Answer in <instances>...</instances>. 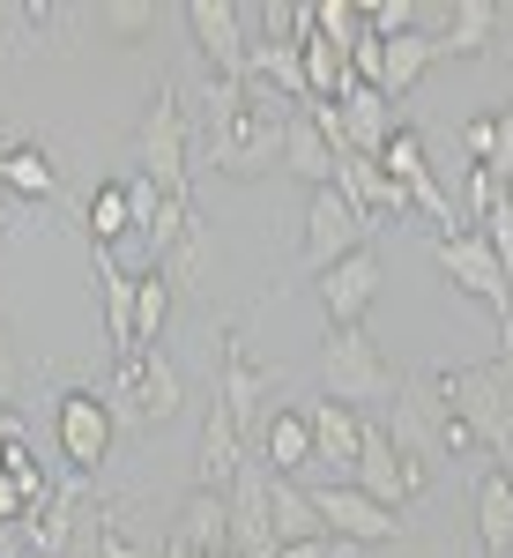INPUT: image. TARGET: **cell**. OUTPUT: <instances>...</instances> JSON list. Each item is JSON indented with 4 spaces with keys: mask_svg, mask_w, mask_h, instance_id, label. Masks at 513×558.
<instances>
[{
    "mask_svg": "<svg viewBox=\"0 0 513 558\" xmlns=\"http://www.w3.org/2000/svg\"><path fill=\"white\" fill-rule=\"evenodd\" d=\"M431 395L476 432L484 454H499V462L513 454V350L484 357V365H447V373L431 380Z\"/></svg>",
    "mask_w": 513,
    "mask_h": 558,
    "instance_id": "cell-1",
    "label": "cell"
},
{
    "mask_svg": "<svg viewBox=\"0 0 513 558\" xmlns=\"http://www.w3.org/2000/svg\"><path fill=\"white\" fill-rule=\"evenodd\" d=\"M298 105H283L268 83L246 75V112L209 128V165L231 179H254V172H283V128H291Z\"/></svg>",
    "mask_w": 513,
    "mask_h": 558,
    "instance_id": "cell-2",
    "label": "cell"
},
{
    "mask_svg": "<svg viewBox=\"0 0 513 558\" xmlns=\"http://www.w3.org/2000/svg\"><path fill=\"white\" fill-rule=\"evenodd\" d=\"M320 387H328V402H350L365 417V410H380V402L402 395V373L387 365V350L365 328H328V343H320Z\"/></svg>",
    "mask_w": 513,
    "mask_h": 558,
    "instance_id": "cell-3",
    "label": "cell"
},
{
    "mask_svg": "<svg viewBox=\"0 0 513 558\" xmlns=\"http://www.w3.org/2000/svg\"><path fill=\"white\" fill-rule=\"evenodd\" d=\"M431 254H439V268H447V276H454V291H469L476 305H491L499 336L513 343V268L491 254V239H484V231H447Z\"/></svg>",
    "mask_w": 513,
    "mask_h": 558,
    "instance_id": "cell-4",
    "label": "cell"
},
{
    "mask_svg": "<svg viewBox=\"0 0 513 558\" xmlns=\"http://www.w3.org/2000/svg\"><path fill=\"white\" fill-rule=\"evenodd\" d=\"M186 105H179V89L157 83L149 89V112H142V128H134V165L142 179H157V194H186Z\"/></svg>",
    "mask_w": 513,
    "mask_h": 558,
    "instance_id": "cell-5",
    "label": "cell"
},
{
    "mask_svg": "<svg viewBox=\"0 0 513 558\" xmlns=\"http://www.w3.org/2000/svg\"><path fill=\"white\" fill-rule=\"evenodd\" d=\"M112 417L127 425H171L179 417V365L164 350H120V373H112Z\"/></svg>",
    "mask_w": 513,
    "mask_h": 558,
    "instance_id": "cell-6",
    "label": "cell"
},
{
    "mask_svg": "<svg viewBox=\"0 0 513 558\" xmlns=\"http://www.w3.org/2000/svg\"><path fill=\"white\" fill-rule=\"evenodd\" d=\"M372 231H380V223L357 209L342 186H320V194L305 202V268L328 276L335 260H350L357 246H372Z\"/></svg>",
    "mask_w": 513,
    "mask_h": 558,
    "instance_id": "cell-7",
    "label": "cell"
},
{
    "mask_svg": "<svg viewBox=\"0 0 513 558\" xmlns=\"http://www.w3.org/2000/svg\"><path fill=\"white\" fill-rule=\"evenodd\" d=\"M52 432H60V454L75 462V476H97V470H105V454H112L120 417H112V402H105L97 387H68L60 410H52Z\"/></svg>",
    "mask_w": 513,
    "mask_h": 558,
    "instance_id": "cell-8",
    "label": "cell"
},
{
    "mask_svg": "<svg viewBox=\"0 0 513 558\" xmlns=\"http://www.w3.org/2000/svg\"><path fill=\"white\" fill-rule=\"evenodd\" d=\"M246 23H254V8H239V0H186V31L209 52V75L223 83H246V60H254Z\"/></svg>",
    "mask_w": 513,
    "mask_h": 558,
    "instance_id": "cell-9",
    "label": "cell"
},
{
    "mask_svg": "<svg viewBox=\"0 0 513 558\" xmlns=\"http://www.w3.org/2000/svg\"><path fill=\"white\" fill-rule=\"evenodd\" d=\"M425 462H410L394 439H387V425H372L365 417V447H357V470H350V484L365 492V499H380V507H394L402 514V499H417L425 492Z\"/></svg>",
    "mask_w": 513,
    "mask_h": 558,
    "instance_id": "cell-10",
    "label": "cell"
},
{
    "mask_svg": "<svg viewBox=\"0 0 513 558\" xmlns=\"http://www.w3.org/2000/svg\"><path fill=\"white\" fill-rule=\"evenodd\" d=\"M313 492V507H320V521H328V536H342V544H394L402 536V514L394 507H380V499H365L357 484H305Z\"/></svg>",
    "mask_w": 513,
    "mask_h": 558,
    "instance_id": "cell-11",
    "label": "cell"
},
{
    "mask_svg": "<svg viewBox=\"0 0 513 558\" xmlns=\"http://www.w3.org/2000/svg\"><path fill=\"white\" fill-rule=\"evenodd\" d=\"M231 558H276V521H268V462L246 454V470L231 476Z\"/></svg>",
    "mask_w": 513,
    "mask_h": 558,
    "instance_id": "cell-12",
    "label": "cell"
},
{
    "mask_svg": "<svg viewBox=\"0 0 513 558\" xmlns=\"http://www.w3.org/2000/svg\"><path fill=\"white\" fill-rule=\"evenodd\" d=\"M313 291H320V305H328V328H365V313H372V299H380V254L357 246V254L335 260Z\"/></svg>",
    "mask_w": 513,
    "mask_h": 558,
    "instance_id": "cell-13",
    "label": "cell"
},
{
    "mask_svg": "<svg viewBox=\"0 0 513 558\" xmlns=\"http://www.w3.org/2000/svg\"><path fill=\"white\" fill-rule=\"evenodd\" d=\"M216 365H223V380H216V402L239 417V425H254V417H268V395H276V373H260L254 357H246V343L239 336H216Z\"/></svg>",
    "mask_w": 513,
    "mask_h": 558,
    "instance_id": "cell-14",
    "label": "cell"
},
{
    "mask_svg": "<svg viewBox=\"0 0 513 558\" xmlns=\"http://www.w3.org/2000/svg\"><path fill=\"white\" fill-rule=\"evenodd\" d=\"M305 425H313V470H328L335 484H350L357 447H365V417H357L350 402H313Z\"/></svg>",
    "mask_w": 513,
    "mask_h": 558,
    "instance_id": "cell-15",
    "label": "cell"
},
{
    "mask_svg": "<svg viewBox=\"0 0 513 558\" xmlns=\"http://www.w3.org/2000/svg\"><path fill=\"white\" fill-rule=\"evenodd\" d=\"M335 186H342V194H350L365 216H372V223H402V216H410V194L387 179L380 157H357V149H350V157H335Z\"/></svg>",
    "mask_w": 513,
    "mask_h": 558,
    "instance_id": "cell-16",
    "label": "cell"
},
{
    "mask_svg": "<svg viewBox=\"0 0 513 558\" xmlns=\"http://www.w3.org/2000/svg\"><path fill=\"white\" fill-rule=\"evenodd\" d=\"M246 470V425L209 402V417H201V492H231V476Z\"/></svg>",
    "mask_w": 513,
    "mask_h": 558,
    "instance_id": "cell-17",
    "label": "cell"
},
{
    "mask_svg": "<svg viewBox=\"0 0 513 558\" xmlns=\"http://www.w3.org/2000/svg\"><path fill=\"white\" fill-rule=\"evenodd\" d=\"M260 462L276 476H298L313 470V425H305V410H276L268 402V417H260Z\"/></svg>",
    "mask_w": 513,
    "mask_h": 558,
    "instance_id": "cell-18",
    "label": "cell"
},
{
    "mask_svg": "<svg viewBox=\"0 0 513 558\" xmlns=\"http://www.w3.org/2000/svg\"><path fill=\"white\" fill-rule=\"evenodd\" d=\"M439 425H447V410H439V395H417V387H402L394 395V425H387V439L410 454V462H425L439 454Z\"/></svg>",
    "mask_w": 513,
    "mask_h": 558,
    "instance_id": "cell-19",
    "label": "cell"
},
{
    "mask_svg": "<svg viewBox=\"0 0 513 558\" xmlns=\"http://www.w3.org/2000/svg\"><path fill=\"white\" fill-rule=\"evenodd\" d=\"M283 172L305 179L313 194H320V186H335V149H328V134L313 128V105H298V112H291V128H283Z\"/></svg>",
    "mask_w": 513,
    "mask_h": 558,
    "instance_id": "cell-20",
    "label": "cell"
},
{
    "mask_svg": "<svg viewBox=\"0 0 513 558\" xmlns=\"http://www.w3.org/2000/svg\"><path fill=\"white\" fill-rule=\"evenodd\" d=\"M268 521H276V551L283 544H313V536H328V521L313 507V492H305L298 476H276L268 470Z\"/></svg>",
    "mask_w": 513,
    "mask_h": 558,
    "instance_id": "cell-21",
    "label": "cell"
},
{
    "mask_svg": "<svg viewBox=\"0 0 513 558\" xmlns=\"http://www.w3.org/2000/svg\"><path fill=\"white\" fill-rule=\"evenodd\" d=\"M394 128H402V120H394V105H387L372 83H350V89H342V134H350V149H357V157H380Z\"/></svg>",
    "mask_w": 513,
    "mask_h": 558,
    "instance_id": "cell-22",
    "label": "cell"
},
{
    "mask_svg": "<svg viewBox=\"0 0 513 558\" xmlns=\"http://www.w3.org/2000/svg\"><path fill=\"white\" fill-rule=\"evenodd\" d=\"M89 276H97V299H105V336H112V350H134V276L105 246H89Z\"/></svg>",
    "mask_w": 513,
    "mask_h": 558,
    "instance_id": "cell-23",
    "label": "cell"
},
{
    "mask_svg": "<svg viewBox=\"0 0 513 558\" xmlns=\"http://www.w3.org/2000/svg\"><path fill=\"white\" fill-rule=\"evenodd\" d=\"M179 536L194 544V558H231V499L194 484V499H186V514H179Z\"/></svg>",
    "mask_w": 513,
    "mask_h": 558,
    "instance_id": "cell-24",
    "label": "cell"
},
{
    "mask_svg": "<svg viewBox=\"0 0 513 558\" xmlns=\"http://www.w3.org/2000/svg\"><path fill=\"white\" fill-rule=\"evenodd\" d=\"M476 536H484V551H491V558L513 551V476L506 470L476 476Z\"/></svg>",
    "mask_w": 513,
    "mask_h": 558,
    "instance_id": "cell-25",
    "label": "cell"
},
{
    "mask_svg": "<svg viewBox=\"0 0 513 558\" xmlns=\"http://www.w3.org/2000/svg\"><path fill=\"white\" fill-rule=\"evenodd\" d=\"M431 60H447L439 52V38L431 31H402V38H387V68H380V97L394 105L402 89H417V75H425Z\"/></svg>",
    "mask_w": 513,
    "mask_h": 558,
    "instance_id": "cell-26",
    "label": "cell"
},
{
    "mask_svg": "<svg viewBox=\"0 0 513 558\" xmlns=\"http://www.w3.org/2000/svg\"><path fill=\"white\" fill-rule=\"evenodd\" d=\"M0 186H8L15 202H52V194H60V165H52V149H45V142H15V157L0 165Z\"/></svg>",
    "mask_w": 513,
    "mask_h": 558,
    "instance_id": "cell-27",
    "label": "cell"
},
{
    "mask_svg": "<svg viewBox=\"0 0 513 558\" xmlns=\"http://www.w3.org/2000/svg\"><path fill=\"white\" fill-rule=\"evenodd\" d=\"M491 31H499V8H491V0H454V8H447V31H439V52L476 60V52L491 45Z\"/></svg>",
    "mask_w": 513,
    "mask_h": 558,
    "instance_id": "cell-28",
    "label": "cell"
},
{
    "mask_svg": "<svg viewBox=\"0 0 513 558\" xmlns=\"http://www.w3.org/2000/svg\"><path fill=\"white\" fill-rule=\"evenodd\" d=\"M83 216H89V246H105V254H120V239L134 231V209H127V179H112V186H97Z\"/></svg>",
    "mask_w": 513,
    "mask_h": 558,
    "instance_id": "cell-29",
    "label": "cell"
},
{
    "mask_svg": "<svg viewBox=\"0 0 513 558\" xmlns=\"http://www.w3.org/2000/svg\"><path fill=\"white\" fill-rule=\"evenodd\" d=\"M164 320H171V283H164V268L149 260V276H134V350H157Z\"/></svg>",
    "mask_w": 513,
    "mask_h": 558,
    "instance_id": "cell-30",
    "label": "cell"
},
{
    "mask_svg": "<svg viewBox=\"0 0 513 558\" xmlns=\"http://www.w3.org/2000/svg\"><path fill=\"white\" fill-rule=\"evenodd\" d=\"M75 507H83V499H75V492H60L52 507H38V514L23 521V544H30V558H60V551H68V536H75Z\"/></svg>",
    "mask_w": 513,
    "mask_h": 558,
    "instance_id": "cell-31",
    "label": "cell"
},
{
    "mask_svg": "<svg viewBox=\"0 0 513 558\" xmlns=\"http://www.w3.org/2000/svg\"><path fill=\"white\" fill-rule=\"evenodd\" d=\"M209 260H216L209 223H194V231H186V239H179V246H171L157 268H164V283H201V276H209Z\"/></svg>",
    "mask_w": 513,
    "mask_h": 558,
    "instance_id": "cell-32",
    "label": "cell"
},
{
    "mask_svg": "<svg viewBox=\"0 0 513 558\" xmlns=\"http://www.w3.org/2000/svg\"><path fill=\"white\" fill-rule=\"evenodd\" d=\"M506 209V179L491 172V165H469V216L484 223V216H499Z\"/></svg>",
    "mask_w": 513,
    "mask_h": 558,
    "instance_id": "cell-33",
    "label": "cell"
},
{
    "mask_svg": "<svg viewBox=\"0 0 513 558\" xmlns=\"http://www.w3.org/2000/svg\"><path fill=\"white\" fill-rule=\"evenodd\" d=\"M462 149H469V165H491V149H499V120H491V112L469 120V128H462Z\"/></svg>",
    "mask_w": 513,
    "mask_h": 558,
    "instance_id": "cell-34",
    "label": "cell"
},
{
    "mask_svg": "<svg viewBox=\"0 0 513 558\" xmlns=\"http://www.w3.org/2000/svg\"><path fill=\"white\" fill-rule=\"evenodd\" d=\"M23 395V357H15V343H8V320H0V410Z\"/></svg>",
    "mask_w": 513,
    "mask_h": 558,
    "instance_id": "cell-35",
    "label": "cell"
},
{
    "mask_svg": "<svg viewBox=\"0 0 513 558\" xmlns=\"http://www.w3.org/2000/svg\"><path fill=\"white\" fill-rule=\"evenodd\" d=\"M149 23H157V8H105V31H120V38H142V31H149Z\"/></svg>",
    "mask_w": 513,
    "mask_h": 558,
    "instance_id": "cell-36",
    "label": "cell"
},
{
    "mask_svg": "<svg viewBox=\"0 0 513 558\" xmlns=\"http://www.w3.org/2000/svg\"><path fill=\"white\" fill-rule=\"evenodd\" d=\"M439 410H447V402H439ZM439 454H484V447H476V432L462 425L454 410H447V425H439Z\"/></svg>",
    "mask_w": 513,
    "mask_h": 558,
    "instance_id": "cell-37",
    "label": "cell"
},
{
    "mask_svg": "<svg viewBox=\"0 0 513 558\" xmlns=\"http://www.w3.org/2000/svg\"><path fill=\"white\" fill-rule=\"evenodd\" d=\"M97 558H134L127 529H120V514H97Z\"/></svg>",
    "mask_w": 513,
    "mask_h": 558,
    "instance_id": "cell-38",
    "label": "cell"
},
{
    "mask_svg": "<svg viewBox=\"0 0 513 558\" xmlns=\"http://www.w3.org/2000/svg\"><path fill=\"white\" fill-rule=\"evenodd\" d=\"M0 521H15V529L30 521V492H23V484H15L8 470H0Z\"/></svg>",
    "mask_w": 513,
    "mask_h": 558,
    "instance_id": "cell-39",
    "label": "cell"
},
{
    "mask_svg": "<svg viewBox=\"0 0 513 558\" xmlns=\"http://www.w3.org/2000/svg\"><path fill=\"white\" fill-rule=\"evenodd\" d=\"M491 172L513 179V112H499V149H491Z\"/></svg>",
    "mask_w": 513,
    "mask_h": 558,
    "instance_id": "cell-40",
    "label": "cell"
},
{
    "mask_svg": "<svg viewBox=\"0 0 513 558\" xmlns=\"http://www.w3.org/2000/svg\"><path fill=\"white\" fill-rule=\"evenodd\" d=\"M276 558H328V536H313V544H283Z\"/></svg>",
    "mask_w": 513,
    "mask_h": 558,
    "instance_id": "cell-41",
    "label": "cell"
},
{
    "mask_svg": "<svg viewBox=\"0 0 513 558\" xmlns=\"http://www.w3.org/2000/svg\"><path fill=\"white\" fill-rule=\"evenodd\" d=\"M15 209H23V202H15V194H8V186H0V239H8V231H15Z\"/></svg>",
    "mask_w": 513,
    "mask_h": 558,
    "instance_id": "cell-42",
    "label": "cell"
},
{
    "mask_svg": "<svg viewBox=\"0 0 513 558\" xmlns=\"http://www.w3.org/2000/svg\"><path fill=\"white\" fill-rule=\"evenodd\" d=\"M157 558H194V544H186V536L171 529V536H164V551H157Z\"/></svg>",
    "mask_w": 513,
    "mask_h": 558,
    "instance_id": "cell-43",
    "label": "cell"
},
{
    "mask_svg": "<svg viewBox=\"0 0 513 558\" xmlns=\"http://www.w3.org/2000/svg\"><path fill=\"white\" fill-rule=\"evenodd\" d=\"M328 558H365V544H342V536H328Z\"/></svg>",
    "mask_w": 513,
    "mask_h": 558,
    "instance_id": "cell-44",
    "label": "cell"
},
{
    "mask_svg": "<svg viewBox=\"0 0 513 558\" xmlns=\"http://www.w3.org/2000/svg\"><path fill=\"white\" fill-rule=\"evenodd\" d=\"M15 142H23V134H15V128H8V120H0V165L15 157Z\"/></svg>",
    "mask_w": 513,
    "mask_h": 558,
    "instance_id": "cell-45",
    "label": "cell"
},
{
    "mask_svg": "<svg viewBox=\"0 0 513 558\" xmlns=\"http://www.w3.org/2000/svg\"><path fill=\"white\" fill-rule=\"evenodd\" d=\"M8 23H15V8H0V31H8Z\"/></svg>",
    "mask_w": 513,
    "mask_h": 558,
    "instance_id": "cell-46",
    "label": "cell"
},
{
    "mask_svg": "<svg viewBox=\"0 0 513 558\" xmlns=\"http://www.w3.org/2000/svg\"><path fill=\"white\" fill-rule=\"evenodd\" d=\"M506 209H513V179H506Z\"/></svg>",
    "mask_w": 513,
    "mask_h": 558,
    "instance_id": "cell-47",
    "label": "cell"
}]
</instances>
